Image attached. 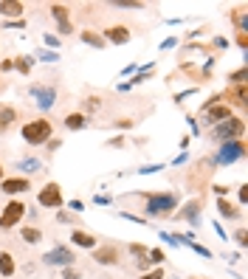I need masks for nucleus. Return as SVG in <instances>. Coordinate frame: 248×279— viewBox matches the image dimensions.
<instances>
[{
    "instance_id": "30",
    "label": "nucleus",
    "mask_w": 248,
    "mask_h": 279,
    "mask_svg": "<svg viewBox=\"0 0 248 279\" xmlns=\"http://www.w3.org/2000/svg\"><path fill=\"white\" fill-rule=\"evenodd\" d=\"M138 279H164V268H152V271H144V274H138Z\"/></svg>"
},
{
    "instance_id": "4",
    "label": "nucleus",
    "mask_w": 248,
    "mask_h": 279,
    "mask_svg": "<svg viewBox=\"0 0 248 279\" xmlns=\"http://www.w3.org/2000/svg\"><path fill=\"white\" fill-rule=\"evenodd\" d=\"M43 262L48 268H73V262H76V254L68 248V245H57L51 251L43 254Z\"/></svg>"
},
{
    "instance_id": "29",
    "label": "nucleus",
    "mask_w": 248,
    "mask_h": 279,
    "mask_svg": "<svg viewBox=\"0 0 248 279\" xmlns=\"http://www.w3.org/2000/svg\"><path fill=\"white\" fill-rule=\"evenodd\" d=\"M147 257H150V265H161V262L167 260V254L161 251V248H152V251H147Z\"/></svg>"
},
{
    "instance_id": "21",
    "label": "nucleus",
    "mask_w": 248,
    "mask_h": 279,
    "mask_svg": "<svg viewBox=\"0 0 248 279\" xmlns=\"http://www.w3.org/2000/svg\"><path fill=\"white\" fill-rule=\"evenodd\" d=\"M82 43H88V45H93V48H105V40H102V34H99V31H90V28H88V31H82Z\"/></svg>"
},
{
    "instance_id": "16",
    "label": "nucleus",
    "mask_w": 248,
    "mask_h": 279,
    "mask_svg": "<svg viewBox=\"0 0 248 279\" xmlns=\"http://www.w3.org/2000/svg\"><path fill=\"white\" fill-rule=\"evenodd\" d=\"M71 243L73 245H79V248H96V237L90 234V231H82V228H73L71 231Z\"/></svg>"
},
{
    "instance_id": "47",
    "label": "nucleus",
    "mask_w": 248,
    "mask_h": 279,
    "mask_svg": "<svg viewBox=\"0 0 248 279\" xmlns=\"http://www.w3.org/2000/svg\"><path fill=\"white\" fill-rule=\"evenodd\" d=\"M192 279H200V277H192Z\"/></svg>"
},
{
    "instance_id": "13",
    "label": "nucleus",
    "mask_w": 248,
    "mask_h": 279,
    "mask_svg": "<svg viewBox=\"0 0 248 279\" xmlns=\"http://www.w3.org/2000/svg\"><path fill=\"white\" fill-rule=\"evenodd\" d=\"M200 211H203V201H200V198H195V201L184 203L181 214H175V217L178 220H186V223H192V226H200Z\"/></svg>"
},
{
    "instance_id": "46",
    "label": "nucleus",
    "mask_w": 248,
    "mask_h": 279,
    "mask_svg": "<svg viewBox=\"0 0 248 279\" xmlns=\"http://www.w3.org/2000/svg\"><path fill=\"white\" fill-rule=\"evenodd\" d=\"M0 181H3V164H0Z\"/></svg>"
},
{
    "instance_id": "19",
    "label": "nucleus",
    "mask_w": 248,
    "mask_h": 279,
    "mask_svg": "<svg viewBox=\"0 0 248 279\" xmlns=\"http://www.w3.org/2000/svg\"><path fill=\"white\" fill-rule=\"evenodd\" d=\"M14 271H17L14 257H11L9 251H0V274H3V277H14Z\"/></svg>"
},
{
    "instance_id": "45",
    "label": "nucleus",
    "mask_w": 248,
    "mask_h": 279,
    "mask_svg": "<svg viewBox=\"0 0 248 279\" xmlns=\"http://www.w3.org/2000/svg\"><path fill=\"white\" fill-rule=\"evenodd\" d=\"M57 147H62V144H60V141H57V139H51V141H48V149H51V152H54V149H57Z\"/></svg>"
},
{
    "instance_id": "14",
    "label": "nucleus",
    "mask_w": 248,
    "mask_h": 279,
    "mask_svg": "<svg viewBox=\"0 0 248 279\" xmlns=\"http://www.w3.org/2000/svg\"><path fill=\"white\" fill-rule=\"evenodd\" d=\"M203 116H206V124H220V122H229L231 119V105H212V107H206L203 110Z\"/></svg>"
},
{
    "instance_id": "33",
    "label": "nucleus",
    "mask_w": 248,
    "mask_h": 279,
    "mask_svg": "<svg viewBox=\"0 0 248 279\" xmlns=\"http://www.w3.org/2000/svg\"><path fill=\"white\" fill-rule=\"evenodd\" d=\"M99 110V99L96 96H88L85 99V113H96Z\"/></svg>"
},
{
    "instance_id": "38",
    "label": "nucleus",
    "mask_w": 248,
    "mask_h": 279,
    "mask_svg": "<svg viewBox=\"0 0 248 279\" xmlns=\"http://www.w3.org/2000/svg\"><path fill=\"white\" fill-rule=\"evenodd\" d=\"M76 277H79V274L73 268H62V279H76Z\"/></svg>"
},
{
    "instance_id": "23",
    "label": "nucleus",
    "mask_w": 248,
    "mask_h": 279,
    "mask_svg": "<svg viewBox=\"0 0 248 279\" xmlns=\"http://www.w3.org/2000/svg\"><path fill=\"white\" fill-rule=\"evenodd\" d=\"M20 237H23V243L37 245L40 240H43V231H40V228H34V226H28V228H23V231H20Z\"/></svg>"
},
{
    "instance_id": "35",
    "label": "nucleus",
    "mask_w": 248,
    "mask_h": 279,
    "mask_svg": "<svg viewBox=\"0 0 248 279\" xmlns=\"http://www.w3.org/2000/svg\"><path fill=\"white\" fill-rule=\"evenodd\" d=\"M186 245H192V248H195V254H200V257H206V260H209V257H212V251H209V248H206V245H197L195 240H192V243H186Z\"/></svg>"
},
{
    "instance_id": "24",
    "label": "nucleus",
    "mask_w": 248,
    "mask_h": 279,
    "mask_svg": "<svg viewBox=\"0 0 248 279\" xmlns=\"http://www.w3.org/2000/svg\"><path fill=\"white\" fill-rule=\"evenodd\" d=\"M31 65H34V57H17V60H14V70L23 73V76H28Z\"/></svg>"
},
{
    "instance_id": "32",
    "label": "nucleus",
    "mask_w": 248,
    "mask_h": 279,
    "mask_svg": "<svg viewBox=\"0 0 248 279\" xmlns=\"http://www.w3.org/2000/svg\"><path fill=\"white\" fill-rule=\"evenodd\" d=\"M43 43H45V48H48V51H57V48H60V37L45 34V37H43Z\"/></svg>"
},
{
    "instance_id": "11",
    "label": "nucleus",
    "mask_w": 248,
    "mask_h": 279,
    "mask_svg": "<svg viewBox=\"0 0 248 279\" xmlns=\"http://www.w3.org/2000/svg\"><path fill=\"white\" fill-rule=\"evenodd\" d=\"M102 40H105L107 45H124L133 40V34H130V28L127 26H110L102 31Z\"/></svg>"
},
{
    "instance_id": "22",
    "label": "nucleus",
    "mask_w": 248,
    "mask_h": 279,
    "mask_svg": "<svg viewBox=\"0 0 248 279\" xmlns=\"http://www.w3.org/2000/svg\"><path fill=\"white\" fill-rule=\"evenodd\" d=\"M14 122H17V110L14 107H0V130H6Z\"/></svg>"
},
{
    "instance_id": "40",
    "label": "nucleus",
    "mask_w": 248,
    "mask_h": 279,
    "mask_svg": "<svg viewBox=\"0 0 248 279\" xmlns=\"http://www.w3.org/2000/svg\"><path fill=\"white\" fill-rule=\"evenodd\" d=\"M234 237H237V243L243 245V248H246V228H240V231H237Z\"/></svg>"
},
{
    "instance_id": "27",
    "label": "nucleus",
    "mask_w": 248,
    "mask_h": 279,
    "mask_svg": "<svg viewBox=\"0 0 248 279\" xmlns=\"http://www.w3.org/2000/svg\"><path fill=\"white\" fill-rule=\"evenodd\" d=\"M229 85H246V65L231 73V76H229Z\"/></svg>"
},
{
    "instance_id": "28",
    "label": "nucleus",
    "mask_w": 248,
    "mask_h": 279,
    "mask_svg": "<svg viewBox=\"0 0 248 279\" xmlns=\"http://www.w3.org/2000/svg\"><path fill=\"white\" fill-rule=\"evenodd\" d=\"M234 105L246 107V85H234Z\"/></svg>"
},
{
    "instance_id": "6",
    "label": "nucleus",
    "mask_w": 248,
    "mask_h": 279,
    "mask_svg": "<svg viewBox=\"0 0 248 279\" xmlns=\"http://www.w3.org/2000/svg\"><path fill=\"white\" fill-rule=\"evenodd\" d=\"M246 155V141H226V144H220V149H217V155H214V161L217 164H234V161H240V158Z\"/></svg>"
},
{
    "instance_id": "7",
    "label": "nucleus",
    "mask_w": 248,
    "mask_h": 279,
    "mask_svg": "<svg viewBox=\"0 0 248 279\" xmlns=\"http://www.w3.org/2000/svg\"><path fill=\"white\" fill-rule=\"evenodd\" d=\"M37 203L45 206V209H62V189L60 183H45L43 189L37 192Z\"/></svg>"
},
{
    "instance_id": "20",
    "label": "nucleus",
    "mask_w": 248,
    "mask_h": 279,
    "mask_svg": "<svg viewBox=\"0 0 248 279\" xmlns=\"http://www.w3.org/2000/svg\"><path fill=\"white\" fill-rule=\"evenodd\" d=\"M17 169H23V172H26V178H28V175H34V172H40V169H43V161H40V158H23V161L17 164Z\"/></svg>"
},
{
    "instance_id": "15",
    "label": "nucleus",
    "mask_w": 248,
    "mask_h": 279,
    "mask_svg": "<svg viewBox=\"0 0 248 279\" xmlns=\"http://www.w3.org/2000/svg\"><path fill=\"white\" fill-rule=\"evenodd\" d=\"M0 14L3 17H23L26 14V6L20 3V0H0Z\"/></svg>"
},
{
    "instance_id": "9",
    "label": "nucleus",
    "mask_w": 248,
    "mask_h": 279,
    "mask_svg": "<svg viewBox=\"0 0 248 279\" xmlns=\"http://www.w3.org/2000/svg\"><path fill=\"white\" fill-rule=\"evenodd\" d=\"M28 93L37 99V107H40V110H51V107L57 105V87L54 85H31Z\"/></svg>"
},
{
    "instance_id": "1",
    "label": "nucleus",
    "mask_w": 248,
    "mask_h": 279,
    "mask_svg": "<svg viewBox=\"0 0 248 279\" xmlns=\"http://www.w3.org/2000/svg\"><path fill=\"white\" fill-rule=\"evenodd\" d=\"M20 136H23V141L26 144H48L51 141V136H54V124L48 122V119H31V122H26L23 124V130H20Z\"/></svg>"
},
{
    "instance_id": "18",
    "label": "nucleus",
    "mask_w": 248,
    "mask_h": 279,
    "mask_svg": "<svg viewBox=\"0 0 248 279\" xmlns=\"http://www.w3.org/2000/svg\"><path fill=\"white\" fill-rule=\"evenodd\" d=\"M217 211H220V217H226V220H240V209L234 203H229L226 198H217Z\"/></svg>"
},
{
    "instance_id": "17",
    "label": "nucleus",
    "mask_w": 248,
    "mask_h": 279,
    "mask_svg": "<svg viewBox=\"0 0 248 279\" xmlns=\"http://www.w3.org/2000/svg\"><path fill=\"white\" fill-rule=\"evenodd\" d=\"M62 124H65V130H71V133L85 130V127H88V116H85V113H68Z\"/></svg>"
},
{
    "instance_id": "5",
    "label": "nucleus",
    "mask_w": 248,
    "mask_h": 279,
    "mask_svg": "<svg viewBox=\"0 0 248 279\" xmlns=\"http://www.w3.org/2000/svg\"><path fill=\"white\" fill-rule=\"evenodd\" d=\"M23 217H26V203H23V201L6 203V206L0 209V228H3V231H9V228H14Z\"/></svg>"
},
{
    "instance_id": "37",
    "label": "nucleus",
    "mask_w": 248,
    "mask_h": 279,
    "mask_svg": "<svg viewBox=\"0 0 248 279\" xmlns=\"http://www.w3.org/2000/svg\"><path fill=\"white\" fill-rule=\"evenodd\" d=\"M6 28H26V20H11V23H3Z\"/></svg>"
},
{
    "instance_id": "31",
    "label": "nucleus",
    "mask_w": 248,
    "mask_h": 279,
    "mask_svg": "<svg viewBox=\"0 0 248 279\" xmlns=\"http://www.w3.org/2000/svg\"><path fill=\"white\" fill-rule=\"evenodd\" d=\"M127 251L133 254L135 260H138V257H147V248H144L141 243H130V245H127Z\"/></svg>"
},
{
    "instance_id": "26",
    "label": "nucleus",
    "mask_w": 248,
    "mask_h": 279,
    "mask_svg": "<svg viewBox=\"0 0 248 279\" xmlns=\"http://www.w3.org/2000/svg\"><path fill=\"white\" fill-rule=\"evenodd\" d=\"M234 23H237V34H248V14L246 11H234Z\"/></svg>"
},
{
    "instance_id": "10",
    "label": "nucleus",
    "mask_w": 248,
    "mask_h": 279,
    "mask_svg": "<svg viewBox=\"0 0 248 279\" xmlns=\"http://www.w3.org/2000/svg\"><path fill=\"white\" fill-rule=\"evenodd\" d=\"M0 189L6 195H23L31 189V178H26V175H17V178H3L0 181Z\"/></svg>"
},
{
    "instance_id": "12",
    "label": "nucleus",
    "mask_w": 248,
    "mask_h": 279,
    "mask_svg": "<svg viewBox=\"0 0 248 279\" xmlns=\"http://www.w3.org/2000/svg\"><path fill=\"white\" fill-rule=\"evenodd\" d=\"M93 260L99 265H119L122 262V254H119V245H102V248H93Z\"/></svg>"
},
{
    "instance_id": "44",
    "label": "nucleus",
    "mask_w": 248,
    "mask_h": 279,
    "mask_svg": "<svg viewBox=\"0 0 248 279\" xmlns=\"http://www.w3.org/2000/svg\"><path fill=\"white\" fill-rule=\"evenodd\" d=\"M237 43H240V48H246V45H248V34H240Z\"/></svg>"
},
{
    "instance_id": "43",
    "label": "nucleus",
    "mask_w": 248,
    "mask_h": 279,
    "mask_svg": "<svg viewBox=\"0 0 248 279\" xmlns=\"http://www.w3.org/2000/svg\"><path fill=\"white\" fill-rule=\"evenodd\" d=\"M14 68V60H3V65H0V70H11Z\"/></svg>"
},
{
    "instance_id": "8",
    "label": "nucleus",
    "mask_w": 248,
    "mask_h": 279,
    "mask_svg": "<svg viewBox=\"0 0 248 279\" xmlns=\"http://www.w3.org/2000/svg\"><path fill=\"white\" fill-rule=\"evenodd\" d=\"M48 11H51V17L57 20V28H60V34H62V37H71V34H73L71 9H68V6H62V3H51V6H48Z\"/></svg>"
},
{
    "instance_id": "2",
    "label": "nucleus",
    "mask_w": 248,
    "mask_h": 279,
    "mask_svg": "<svg viewBox=\"0 0 248 279\" xmlns=\"http://www.w3.org/2000/svg\"><path fill=\"white\" fill-rule=\"evenodd\" d=\"M144 198H147V214L150 217H161V214H169V211L178 209V195L172 192H144Z\"/></svg>"
},
{
    "instance_id": "42",
    "label": "nucleus",
    "mask_w": 248,
    "mask_h": 279,
    "mask_svg": "<svg viewBox=\"0 0 248 279\" xmlns=\"http://www.w3.org/2000/svg\"><path fill=\"white\" fill-rule=\"evenodd\" d=\"M116 127H122V130H127V127H133V122H130V119H122V122H116Z\"/></svg>"
},
{
    "instance_id": "41",
    "label": "nucleus",
    "mask_w": 248,
    "mask_h": 279,
    "mask_svg": "<svg viewBox=\"0 0 248 279\" xmlns=\"http://www.w3.org/2000/svg\"><path fill=\"white\" fill-rule=\"evenodd\" d=\"M240 203H248V186H240Z\"/></svg>"
},
{
    "instance_id": "25",
    "label": "nucleus",
    "mask_w": 248,
    "mask_h": 279,
    "mask_svg": "<svg viewBox=\"0 0 248 279\" xmlns=\"http://www.w3.org/2000/svg\"><path fill=\"white\" fill-rule=\"evenodd\" d=\"M113 9H144L141 0H110Z\"/></svg>"
},
{
    "instance_id": "34",
    "label": "nucleus",
    "mask_w": 248,
    "mask_h": 279,
    "mask_svg": "<svg viewBox=\"0 0 248 279\" xmlns=\"http://www.w3.org/2000/svg\"><path fill=\"white\" fill-rule=\"evenodd\" d=\"M37 57H40L43 62H57V60H60V54H57V51H48V48H45V51H40Z\"/></svg>"
},
{
    "instance_id": "39",
    "label": "nucleus",
    "mask_w": 248,
    "mask_h": 279,
    "mask_svg": "<svg viewBox=\"0 0 248 279\" xmlns=\"http://www.w3.org/2000/svg\"><path fill=\"white\" fill-rule=\"evenodd\" d=\"M161 240H164L167 245H178V243H175V237H172V234H167V231H161Z\"/></svg>"
},
{
    "instance_id": "3",
    "label": "nucleus",
    "mask_w": 248,
    "mask_h": 279,
    "mask_svg": "<svg viewBox=\"0 0 248 279\" xmlns=\"http://www.w3.org/2000/svg\"><path fill=\"white\" fill-rule=\"evenodd\" d=\"M243 133H246V122L231 116L229 122L214 124V127H212V139L220 141V144H226V141H240V139H243Z\"/></svg>"
},
{
    "instance_id": "36",
    "label": "nucleus",
    "mask_w": 248,
    "mask_h": 279,
    "mask_svg": "<svg viewBox=\"0 0 248 279\" xmlns=\"http://www.w3.org/2000/svg\"><path fill=\"white\" fill-rule=\"evenodd\" d=\"M158 169H164V164H150V166H141V169H138V175H152V172H158Z\"/></svg>"
}]
</instances>
